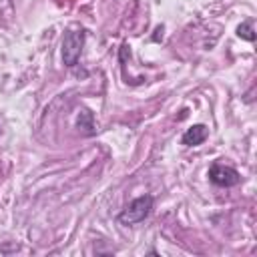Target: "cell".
I'll use <instances>...</instances> for the list:
<instances>
[{"mask_svg":"<svg viewBox=\"0 0 257 257\" xmlns=\"http://www.w3.org/2000/svg\"><path fill=\"white\" fill-rule=\"evenodd\" d=\"M237 36H239V38H243V40L253 42V40H255V28H253V22H251V20H247V22L239 24V26H237Z\"/></svg>","mask_w":257,"mask_h":257,"instance_id":"obj_6","label":"cell"},{"mask_svg":"<svg viewBox=\"0 0 257 257\" xmlns=\"http://www.w3.org/2000/svg\"><path fill=\"white\" fill-rule=\"evenodd\" d=\"M76 128L84 135V137H92L96 135V124H94V114L88 108H82L78 118H76Z\"/></svg>","mask_w":257,"mask_h":257,"instance_id":"obj_5","label":"cell"},{"mask_svg":"<svg viewBox=\"0 0 257 257\" xmlns=\"http://www.w3.org/2000/svg\"><path fill=\"white\" fill-rule=\"evenodd\" d=\"M84 46V30H68L62 38V60L66 66H76Z\"/></svg>","mask_w":257,"mask_h":257,"instance_id":"obj_2","label":"cell"},{"mask_svg":"<svg viewBox=\"0 0 257 257\" xmlns=\"http://www.w3.org/2000/svg\"><path fill=\"white\" fill-rule=\"evenodd\" d=\"M209 181L217 187H235L241 183V175L233 169V167H227V165H221V163H215L211 165L209 169Z\"/></svg>","mask_w":257,"mask_h":257,"instance_id":"obj_3","label":"cell"},{"mask_svg":"<svg viewBox=\"0 0 257 257\" xmlns=\"http://www.w3.org/2000/svg\"><path fill=\"white\" fill-rule=\"evenodd\" d=\"M207 137H209V131H207L205 124H193V126H189V128L183 133L181 143H183L185 147H197V145L205 143Z\"/></svg>","mask_w":257,"mask_h":257,"instance_id":"obj_4","label":"cell"},{"mask_svg":"<svg viewBox=\"0 0 257 257\" xmlns=\"http://www.w3.org/2000/svg\"><path fill=\"white\" fill-rule=\"evenodd\" d=\"M153 209V197L151 195H141L137 199H133L120 213H118V223L120 225H137L141 221H145L149 217Z\"/></svg>","mask_w":257,"mask_h":257,"instance_id":"obj_1","label":"cell"}]
</instances>
